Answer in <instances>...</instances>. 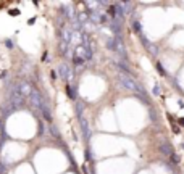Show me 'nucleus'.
Returning <instances> with one entry per match:
<instances>
[{
    "label": "nucleus",
    "mask_w": 184,
    "mask_h": 174,
    "mask_svg": "<svg viewBox=\"0 0 184 174\" xmlns=\"http://www.w3.org/2000/svg\"><path fill=\"white\" fill-rule=\"evenodd\" d=\"M118 81L126 90H131V92H136V93H145L142 87L131 77V74H128L126 71H123L119 68H118Z\"/></svg>",
    "instance_id": "nucleus-1"
},
{
    "label": "nucleus",
    "mask_w": 184,
    "mask_h": 174,
    "mask_svg": "<svg viewBox=\"0 0 184 174\" xmlns=\"http://www.w3.org/2000/svg\"><path fill=\"white\" fill-rule=\"evenodd\" d=\"M23 102H24V95L21 92V85H20V82H18V84H15L12 87V90H10V105H12L13 110H16L23 105Z\"/></svg>",
    "instance_id": "nucleus-2"
},
{
    "label": "nucleus",
    "mask_w": 184,
    "mask_h": 174,
    "mask_svg": "<svg viewBox=\"0 0 184 174\" xmlns=\"http://www.w3.org/2000/svg\"><path fill=\"white\" fill-rule=\"evenodd\" d=\"M29 102H31V106L36 110L39 114H42V106H44V98H42L41 92L37 89H33V93H31V97H29Z\"/></svg>",
    "instance_id": "nucleus-3"
},
{
    "label": "nucleus",
    "mask_w": 184,
    "mask_h": 174,
    "mask_svg": "<svg viewBox=\"0 0 184 174\" xmlns=\"http://www.w3.org/2000/svg\"><path fill=\"white\" fill-rule=\"evenodd\" d=\"M58 74H60V77L63 79V81H70L71 77H73L71 69L68 68V65H65V63H61V65L58 66Z\"/></svg>",
    "instance_id": "nucleus-4"
},
{
    "label": "nucleus",
    "mask_w": 184,
    "mask_h": 174,
    "mask_svg": "<svg viewBox=\"0 0 184 174\" xmlns=\"http://www.w3.org/2000/svg\"><path fill=\"white\" fill-rule=\"evenodd\" d=\"M79 123H81L82 134H84V137L87 139L90 135V129H89V123H87V119L84 118V114H79Z\"/></svg>",
    "instance_id": "nucleus-5"
},
{
    "label": "nucleus",
    "mask_w": 184,
    "mask_h": 174,
    "mask_svg": "<svg viewBox=\"0 0 184 174\" xmlns=\"http://www.w3.org/2000/svg\"><path fill=\"white\" fill-rule=\"evenodd\" d=\"M158 150L162 152L163 155H173V147L170 142L163 140V142H160V145H158Z\"/></svg>",
    "instance_id": "nucleus-6"
},
{
    "label": "nucleus",
    "mask_w": 184,
    "mask_h": 174,
    "mask_svg": "<svg viewBox=\"0 0 184 174\" xmlns=\"http://www.w3.org/2000/svg\"><path fill=\"white\" fill-rule=\"evenodd\" d=\"M71 37H73V31H71L70 28H66V26H65V28L61 29V41L70 44V42H71Z\"/></svg>",
    "instance_id": "nucleus-7"
},
{
    "label": "nucleus",
    "mask_w": 184,
    "mask_h": 174,
    "mask_svg": "<svg viewBox=\"0 0 184 174\" xmlns=\"http://www.w3.org/2000/svg\"><path fill=\"white\" fill-rule=\"evenodd\" d=\"M20 85H21V92H23L24 98H29V97H31V93H33V89H31V85H29L28 82H20Z\"/></svg>",
    "instance_id": "nucleus-8"
},
{
    "label": "nucleus",
    "mask_w": 184,
    "mask_h": 174,
    "mask_svg": "<svg viewBox=\"0 0 184 174\" xmlns=\"http://www.w3.org/2000/svg\"><path fill=\"white\" fill-rule=\"evenodd\" d=\"M42 116L47 121H52V113H50V108L47 105V102H44V106H42Z\"/></svg>",
    "instance_id": "nucleus-9"
},
{
    "label": "nucleus",
    "mask_w": 184,
    "mask_h": 174,
    "mask_svg": "<svg viewBox=\"0 0 184 174\" xmlns=\"http://www.w3.org/2000/svg\"><path fill=\"white\" fill-rule=\"evenodd\" d=\"M119 7H121L123 13H124V15H128V13H131L132 3H131V2H119Z\"/></svg>",
    "instance_id": "nucleus-10"
},
{
    "label": "nucleus",
    "mask_w": 184,
    "mask_h": 174,
    "mask_svg": "<svg viewBox=\"0 0 184 174\" xmlns=\"http://www.w3.org/2000/svg\"><path fill=\"white\" fill-rule=\"evenodd\" d=\"M68 45H70L68 42H63V41L60 42V53L61 55H66V52H68Z\"/></svg>",
    "instance_id": "nucleus-11"
},
{
    "label": "nucleus",
    "mask_w": 184,
    "mask_h": 174,
    "mask_svg": "<svg viewBox=\"0 0 184 174\" xmlns=\"http://www.w3.org/2000/svg\"><path fill=\"white\" fill-rule=\"evenodd\" d=\"M132 28H134V31L139 34V36H142V28H141V23H139V21H134V23H132Z\"/></svg>",
    "instance_id": "nucleus-12"
},
{
    "label": "nucleus",
    "mask_w": 184,
    "mask_h": 174,
    "mask_svg": "<svg viewBox=\"0 0 184 174\" xmlns=\"http://www.w3.org/2000/svg\"><path fill=\"white\" fill-rule=\"evenodd\" d=\"M66 90H68V97H70L71 100H76V92H73V87H71V85H68V87H66Z\"/></svg>",
    "instance_id": "nucleus-13"
},
{
    "label": "nucleus",
    "mask_w": 184,
    "mask_h": 174,
    "mask_svg": "<svg viewBox=\"0 0 184 174\" xmlns=\"http://www.w3.org/2000/svg\"><path fill=\"white\" fill-rule=\"evenodd\" d=\"M82 108H84V106H82L81 102H76V110H78V116H79V114H82Z\"/></svg>",
    "instance_id": "nucleus-14"
},
{
    "label": "nucleus",
    "mask_w": 184,
    "mask_h": 174,
    "mask_svg": "<svg viewBox=\"0 0 184 174\" xmlns=\"http://www.w3.org/2000/svg\"><path fill=\"white\" fill-rule=\"evenodd\" d=\"M157 69L160 71V74H162V76H166V71L163 69V66L160 65V63H157Z\"/></svg>",
    "instance_id": "nucleus-15"
},
{
    "label": "nucleus",
    "mask_w": 184,
    "mask_h": 174,
    "mask_svg": "<svg viewBox=\"0 0 184 174\" xmlns=\"http://www.w3.org/2000/svg\"><path fill=\"white\" fill-rule=\"evenodd\" d=\"M10 15H12V16H18V15H20V10H16V8L10 10Z\"/></svg>",
    "instance_id": "nucleus-16"
},
{
    "label": "nucleus",
    "mask_w": 184,
    "mask_h": 174,
    "mask_svg": "<svg viewBox=\"0 0 184 174\" xmlns=\"http://www.w3.org/2000/svg\"><path fill=\"white\" fill-rule=\"evenodd\" d=\"M153 93H155V95H160V85H155V87H153Z\"/></svg>",
    "instance_id": "nucleus-17"
},
{
    "label": "nucleus",
    "mask_w": 184,
    "mask_h": 174,
    "mask_svg": "<svg viewBox=\"0 0 184 174\" xmlns=\"http://www.w3.org/2000/svg\"><path fill=\"white\" fill-rule=\"evenodd\" d=\"M171 158H173V161H174V163H178V161H179V156H176L174 153L171 155Z\"/></svg>",
    "instance_id": "nucleus-18"
},
{
    "label": "nucleus",
    "mask_w": 184,
    "mask_h": 174,
    "mask_svg": "<svg viewBox=\"0 0 184 174\" xmlns=\"http://www.w3.org/2000/svg\"><path fill=\"white\" fill-rule=\"evenodd\" d=\"M3 173H5V166L0 165V174H3Z\"/></svg>",
    "instance_id": "nucleus-19"
},
{
    "label": "nucleus",
    "mask_w": 184,
    "mask_h": 174,
    "mask_svg": "<svg viewBox=\"0 0 184 174\" xmlns=\"http://www.w3.org/2000/svg\"><path fill=\"white\" fill-rule=\"evenodd\" d=\"M7 47H10V49H12V47H13V44H12V41H7Z\"/></svg>",
    "instance_id": "nucleus-20"
},
{
    "label": "nucleus",
    "mask_w": 184,
    "mask_h": 174,
    "mask_svg": "<svg viewBox=\"0 0 184 174\" xmlns=\"http://www.w3.org/2000/svg\"><path fill=\"white\" fill-rule=\"evenodd\" d=\"M2 124H3V123H2V121H0V131H2V129H3V127H2Z\"/></svg>",
    "instance_id": "nucleus-21"
}]
</instances>
